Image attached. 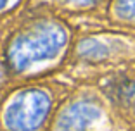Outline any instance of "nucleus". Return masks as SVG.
Here are the masks:
<instances>
[{"mask_svg": "<svg viewBox=\"0 0 135 131\" xmlns=\"http://www.w3.org/2000/svg\"><path fill=\"white\" fill-rule=\"evenodd\" d=\"M64 35L61 28L44 24L17 36L11 47V62L16 69H28L36 62L52 59L61 50Z\"/></svg>", "mask_w": 135, "mask_h": 131, "instance_id": "f257e3e1", "label": "nucleus"}, {"mask_svg": "<svg viewBox=\"0 0 135 131\" xmlns=\"http://www.w3.org/2000/svg\"><path fill=\"white\" fill-rule=\"evenodd\" d=\"M49 111V97L44 91L28 90L14 97L5 111V123L12 131H33L42 124Z\"/></svg>", "mask_w": 135, "mask_h": 131, "instance_id": "f03ea898", "label": "nucleus"}, {"mask_svg": "<svg viewBox=\"0 0 135 131\" xmlns=\"http://www.w3.org/2000/svg\"><path fill=\"white\" fill-rule=\"evenodd\" d=\"M92 119V111L88 109H71L68 114L62 116V119L57 123V131H85Z\"/></svg>", "mask_w": 135, "mask_h": 131, "instance_id": "7ed1b4c3", "label": "nucleus"}, {"mask_svg": "<svg viewBox=\"0 0 135 131\" xmlns=\"http://www.w3.org/2000/svg\"><path fill=\"white\" fill-rule=\"evenodd\" d=\"M113 98L125 107H135V81L119 80L113 83Z\"/></svg>", "mask_w": 135, "mask_h": 131, "instance_id": "20e7f679", "label": "nucleus"}, {"mask_svg": "<svg viewBox=\"0 0 135 131\" xmlns=\"http://www.w3.org/2000/svg\"><path fill=\"white\" fill-rule=\"evenodd\" d=\"M64 4H73V5H90L95 0H62Z\"/></svg>", "mask_w": 135, "mask_h": 131, "instance_id": "39448f33", "label": "nucleus"}, {"mask_svg": "<svg viewBox=\"0 0 135 131\" xmlns=\"http://www.w3.org/2000/svg\"><path fill=\"white\" fill-rule=\"evenodd\" d=\"M11 2H12V0H0V11H2V9H5L9 4H11Z\"/></svg>", "mask_w": 135, "mask_h": 131, "instance_id": "423d86ee", "label": "nucleus"}, {"mask_svg": "<svg viewBox=\"0 0 135 131\" xmlns=\"http://www.w3.org/2000/svg\"><path fill=\"white\" fill-rule=\"evenodd\" d=\"M0 80H2V67H0Z\"/></svg>", "mask_w": 135, "mask_h": 131, "instance_id": "0eeeda50", "label": "nucleus"}]
</instances>
